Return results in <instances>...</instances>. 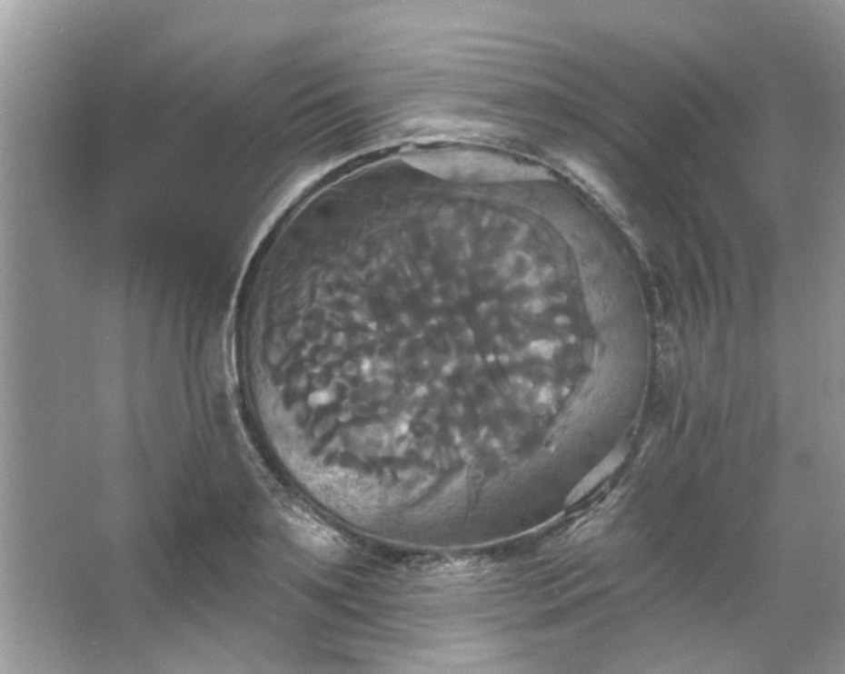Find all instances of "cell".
<instances>
[{"instance_id":"obj_1","label":"cell","mask_w":845,"mask_h":674,"mask_svg":"<svg viewBox=\"0 0 845 674\" xmlns=\"http://www.w3.org/2000/svg\"><path fill=\"white\" fill-rule=\"evenodd\" d=\"M623 458H625V454H623L621 450H615L611 455H608V458L603 459V461H601L594 470H592V471L575 486V489L570 492L566 501L567 505H574V503L580 502L582 498H585L587 494H590L601 481L606 480L609 475H611L612 472L621 466Z\"/></svg>"}]
</instances>
